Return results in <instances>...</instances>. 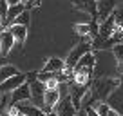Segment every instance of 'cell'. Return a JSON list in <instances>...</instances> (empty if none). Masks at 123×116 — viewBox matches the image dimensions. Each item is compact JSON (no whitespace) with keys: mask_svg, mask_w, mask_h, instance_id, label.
<instances>
[{"mask_svg":"<svg viewBox=\"0 0 123 116\" xmlns=\"http://www.w3.org/2000/svg\"><path fill=\"white\" fill-rule=\"evenodd\" d=\"M118 85H119V80H112V78H98V80H94L92 91H91L92 100L105 102V98L111 94V91L114 87H118Z\"/></svg>","mask_w":123,"mask_h":116,"instance_id":"cell-1","label":"cell"},{"mask_svg":"<svg viewBox=\"0 0 123 116\" xmlns=\"http://www.w3.org/2000/svg\"><path fill=\"white\" fill-rule=\"evenodd\" d=\"M91 49H92V47H91V40H89V38H83L80 44H76V45H74V49L69 53V56L63 60L65 67H67V69H73L74 64H76L85 53H91Z\"/></svg>","mask_w":123,"mask_h":116,"instance_id":"cell-2","label":"cell"},{"mask_svg":"<svg viewBox=\"0 0 123 116\" xmlns=\"http://www.w3.org/2000/svg\"><path fill=\"white\" fill-rule=\"evenodd\" d=\"M29 93H31V98H29L31 103L40 107V109H43V93H45L43 82H40V80L29 82Z\"/></svg>","mask_w":123,"mask_h":116,"instance_id":"cell-3","label":"cell"},{"mask_svg":"<svg viewBox=\"0 0 123 116\" xmlns=\"http://www.w3.org/2000/svg\"><path fill=\"white\" fill-rule=\"evenodd\" d=\"M53 112L56 116H74V114H76V109H74V105H73V102H71L69 94H67V96H62L60 100L54 103Z\"/></svg>","mask_w":123,"mask_h":116,"instance_id":"cell-4","label":"cell"},{"mask_svg":"<svg viewBox=\"0 0 123 116\" xmlns=\"http://www.w3.org/2000/svg\"><path fill=\"white\" fill-rule=\"evenodd\" d=\"M116 4H118V0H96V20H98V24L103 22L114 11Z\"/></svg>","mask_w":123,"mask_h":116,"instance_id":"cell-5","label":"cell"},{"mask_svg":"<svg viewBox=\"0 0 123 116\" xmlns=\"http://www.w3.org/2000/svg\"><path fill=\"white\" fill-rule=\"evenodd\" d=\"M87 91H89V85L76 84V82L69 84V98H71V102H73L76 111H80V102H81V98H83V94L87 93Z\"/></svg>","mask_w":123,"mask_h":116,"instance_id":"cell-6","label":"cell"},{"mask_svg":"<svg viewBox=\"0 0 123 116\" xmlns=\"http://www.w3.org/2000/svg\"><path fill=\"white\" fill-rule=\"evenodd\" d=\"M24 82H25V73H20V71H18L16 74L6 78V80L0 84V93H11V91L16 89L18 85H22Z\"/></svg>","mask_w":123,"mask_h":116,"instance_id":"cell-7","label":"cell"},{"mask_svg":"<svg viewBox=\"0 0 123 116\" xmlns=\"http://www.w3.org/2000/svg\"><path fill=\"white\" fill-rule=\"evenodd\" d=\"M11 98H13V103H20V102H29L31 93H29V84L24 82L22 85H18L16 89L11 91Z\"/></svg>","mask_w":123,"mask_h":116,"instance_id":"cell-8","label":"cell"},{"mask_svg":"<svg viewBox=\"0 0 123 116\" xmlns=\"http://www.w3.org/2000/svg\"><path fill=\"white\" fill-rule=\"evenodd\" d=\"M105 100H107L105 103H107L109 107L114 109V111H118L119 114H121V87H119V85L111 91V94H109Z\"/></svg>","mask_w":123,"mask_h":116,"instance_id":"cell-9","label":"cell"},{"mask_svg":"<svg viewBox=\"0 0 123 116\" xmlns=\"http://www.w3.org/2000/svg\"><path fill=\"white\" fill-rule=\"evenodd\" d=\"M13 45H15V40H13L11 33H9V29H6V31L0 33V53L4 54V56H7L9 51L13 49Z\"/></svg>","mask_w":123,"mask_h":116,"instance_id":"cell-10","label":"cell"},{"mask_svg":"<svg viewBox=\"0 0 123 116\" xmlns=\"http://www.w3.org/2000/svg\"><path fill=\"white\" fill-rule=\"evenodd\" d=\"M7 29H9V33H11L15 44H24V42H25V38H27V27L25 26H16V24H11Z\"/></svg>","mask_w":123,"mask_h":116,"instance_id":"cell-11","label":"cell"},{"mask_svg":"<svg viewBox=\"0 0 123 116\" xmlns=\"http://www.w3.org/2000/svg\"><path fill=\"white\" fill-rule=\"evenodd\" d=\"M16 107H18V112H22L24 116H47L40 107H36L33 103H22L20 102V103H16Z\"/></svg>","mask_w":123,"mask_h":116,"instance_id":"cell-12","label":"cell"},{"mask_svg":"<svg viewBox=\"0 0 123 116\" xmlns=\"http://www.w3.org/2000/svg\"><path fill=\"white\" fill-rule=\"evenodd\" d=\"M74 7L87 11L89 15H92V18H96V0H73Z\"/></svg>","mask_w":123,"mask_h":116,"instance_id":"cell-13","label":"cell"},{"mask_svg":"<svg viewBox=\"0 0 123 116\" xmlns=\"http://www.w3.org/2000/svg\"><path fill=\"white\" fill-rule=\"evenodd\" d=\"M62 69H65V64L62 58H49L43 65V73H60Z\"/></svg>","mask_w":123,"mask_h":116,"instance_id":"cell-14","label":"cell"},{"mask_svg":"<svg viewBox=\"0 0 123 116\" xmlns=\"http://www.w3.org/2000/svg\"><path fill=\"white\" fill-rule=\"evenodd\" d=\"M25 9V6L20 2V4H15V6H7V13H6V24H11V20L15 16H18L20 13Z\"/></svg>","mask_w":123,"mask_h":116,"instance_id":"cell-15","label":"cell"},{"mask_svg":"<svg viewBox=\"0 0 123 116\" xmlns=\"http://www.w3.org/2000/svg\"><path fill=\"white\" fill-rule=\"evenodd\" d=\"M18 73V69H16L15 65H9V64H4V65H0V84L6 80V78L13 76V74Z\"/></svg>","mask_w":123,"mask_h":116,"instance_id":"cell-16","label":"cell"},{"mask_svg":"<svg viewBox=\"0 0 123 116\" xmlns=\"http://www.w3.org/2000/svg\"><path fill=\"white\" fill-rule=\"evenodd\" d=\"M29 20H31L29 9H24L18 16H15V18L11 20V24H16V26H25V27H27V26H29Z\"/></svg>","mask_w":123,"mask_h":116,"instance_id":"cell-17","label":"cell"},{"mask_svg":"<svg viewBox=\"0 0 123 116\" xmlns=\"http://www.w3.org/2000/svg\"><path fill=\"white\" fill-rule=\"evenodd\" d=\"M112 53H114V58H116V62H118V67H119V73H121V60H123V44L118 42L114 44V45L111 47Z\"/></svg>","mask_w":123,"mask_h":116,"instance_id":"cell-18","label":"cell"},{"mask_svg":"<svg viewBox=\"0 0 123 116\" xmlns=\"http://www.w3.org/2000/svg\"><path fill=\"white\" fill-rule=\"evenodd\" d=\"M92 109L96 111V114H98V116H107V112H109V109H111V107H109L105 102H98V103L94 105Z\"/></svg>","mask_w":123,"mask_h":116,"instance_id":"cell-19","label":"cell"},{"mask_svg":"<svg viewBox=\"0 0 123 116\" xmlns=\"http://www.w3.org/2000/svg\"><path fill=\"white\" fill-rule=\"evenodd\" d=\"M74 31L81 36H89V24H76L74 26Z\"/></svg>","mask_w":123,"mask_h":116,"instance_id":"cell-20","label":"cell"},{"mask_svg":"<svg viewBox=\"0 0 123 116\" xmlns=\"http://www.w3.org/2000/svg\"><path fill=\"white\" fill-rule=\"evenodd\" d=\"M98 35V20L92 18V22L89 24V38H94Z\"/></svg>","mask_w":123,"mask_h":116,"instance_id":"cell-21","label":"cell"},{"mask_svg":"<svg viewBox=\"0 0 123 116\" xmlns=\"http://www.w3.org/2000/svg\"><path fill=\"white\" fill-rule=\"evenodd\" d=\"M24 6H25V9L33 7V6H40V0H20Z\"/></svg>","mask_w":123,"mask_h":116,"instance_id":"cell-22","label":"cell"},{"mask_svg":"<svg viewBox=\"0 0 123 116\" xmlns=\"http://www.w3.org/2000/svg\"><path fill=\"white\" fill-rule=\"evenodd\" d=\"M85 114H87V116H98L96 111H94L92 107H85Z\"/></svg>","mask_w":123,"mask_h":116,"instance_id":"cell-23","label":"cell"},{"mask_svg":"<svg viewBox=\"0 0 123 116\" xmlns=\"http://www.w3.org/2000/svg\"><path fill=\"white\" fill-rule=\"evenodd\" d=\"M9 114H11V116H16V114H18V107H16V103L9 109Z\"/></svg>","mask_w":123,"mask_h":116,"instance_id":"cell-24","label":"cell"},{"mask_svg":"<svg viewBox=\"0 0 123 116\" xmlns=\"http://www.w3.org/2000/svg\"><path fill=\"white\" fill-rule=\"evenodd\" d=\"M107 116H121L118 111H114V109H109V112H107Z\"/></svg>","mask_w":123,"mask_h":116,"instance_id":"cell-25","label":"cell"},{"mask_svg":"<svg viewBox=\"0 0 123 116\" xmlns=\"http://www.w3.org/2000/svg\"><path fill=\"white\" fill-rule=\"evenodd\" d=\"M7 6H15V4H20V0H6Z\"/></svg>","mask_w":123,"mask_h":116,"instance_id":"cell-26","label":"cell"},{"mask_svg":"<svg viewBox=\"0 0 123 116\" xmlns=\"http://www.w3.org/2000/svg\"><path fill=\"white\" fill-rule=\"evenodd\" d=\"M74 116H87V114H85V109H80V111H76V114H74Z\"/></svg>","mask_w":123,"mask_h":116,"instance_id":"cell-27","label":"cell"},{"mask_svg":"<svg viewBox=\"0 0 123 116\" xmlns=\"http://www.w3.org/2000/svg\"><path fill=\"white\" fill-rule=\"evenodd\" d=\"M4 60H6V56H4V54H2V53H0V65H4V64H6Z\"/></svg>","mask_w":123,"mask_h":116,"instance_id":"cell-28","label":"cell"},{"mask_svg":"<svg viewBox=\"0 0 123 116\" xmlns=\"http://www.w3.org/2000/svg\"><path fill=\"white\" fill-rule=\"evenodd\" d=\"M47 116H56V114H54V112L51 111V112H47Z\"/></svg>","mask_w":123,"mask_h":116,"instance_id":"cell-29","label":"cell"},{"mask_svg":"<svg viewBox=\"0 0 123 116\" xmlns=\"http://www.w3.org/2000/svg\"><path fill=\"white\" fill-rule=\"evenodd\" d=\"M16 116H24V114H22V112H18V114H16Z\"/></svg>","mask_w":123,"mask_h":116,"instance_id":"cell-30","label":"cell"},{"mask_svg":"<svg viewBox=\"0 0 123 116\" xmlns=\"http://www.w3.org/2000/svg\"><path fill=\"white\" fill-rule=\"evenodd\" d=\"M0 112H2V103H0Z\"/></svg>","mask_w":123,"mask_h":116,"instance_id":"cell-31","label":"cell"},{"mask_svg":"<svg viewBox=\"0 0 123 116\" xmlns=\"http://www.w3.org/2000/svg\"><path fill=\"white\" fill-rule=\"evenodd\" d=\"M0 100H2V93H0Z\"/></svg>","mask_w":123,"mask_h":116,"instance_id":"cell-32","label":"cell"}]
</instances>
